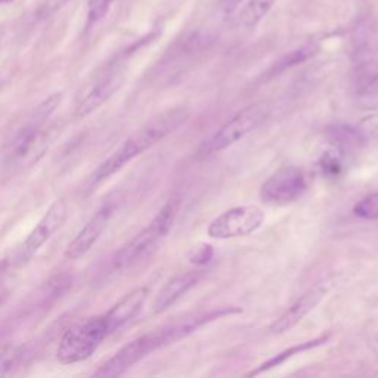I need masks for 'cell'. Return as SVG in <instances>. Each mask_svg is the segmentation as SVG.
<instances>
[{
  "mask_svg": "<svg viewBox=\"0 0 378 378\" xmlns=\"http://www.w3.org/2000/svg\"><path fill=\"white\" fill-rule=\"evenodd\" d=\"M188 117L189 112L185 108H175L162 112L160 116L149 120L144 127L136 130L114 154L110 155L105 162L99 164L97 172L93 173L92 182L99 184L105 181V179L118 172L120 168L125 167L131 160L155 145L157 142L164 139L167 135L173 134L177 127L184 125Z\"/></svg>",
  "mask_w": 378,
  "mask_h": 378,
  "instance_id": "1",
  "label": "cell"
},
{
  "mask_svg": "<svg viewBox=\"0 0 378 378\" xmlns=\"http://www.w3.org/2000/svg\"><path fill=\"white\" fill-rule=\"evenodd\" d=\"M188 334V328L182 319L176 320L173 324L149 331V333L131 340L129 344L121 347L114 356L99 366V370L94 373V377L107 378L125 374L135 364L142 361L149 353L157 351V349L175 343L177 340L184 338V336L186 337Z\"/></svg>",
  "mask_w": 378,
  "mask_h": 378,
  "instance_id": "2",
  "label": "cell"
},
{
  "mask_svg": "<svg viewBox=\"0 0 378 378\" xmlns=\"http://www.w3.org/2000/svg\"><path fill=\"white\" fill-rule=\"evenodd\" d=\"M176 216V203H167L160 213L154 217L144 231H140L134 240L129 241L125 247H123L117 254L114 260H112V266L117 270L127 269L134 266L135 263L140 262L148 254L155 250L157 245L162 242L168 231L172 229V225L175 222Z\"/></svg>",
  "mask_w": 378,
  "mask_h": 378,
  "instance_id": "3",
  "label": "cell"
},
{
  "mask_svg": "<svg viewBox=\"0 0 378 378\" xmlns=\"http://www.w3.org/2000/svg\"><path fill=\"white\" fill-rule=\"evenodd\" d=\"M110 336L105 316L88 318L65 331L58 346V359L61 364L70 365L90 357L101 343Z\"/></svg>",
  "mask_w": 378,
  "mask_h": 378,
  "instance_id": "4",
  "label": "cell"
},
{
  "mask_svg": "<svg viewBox=\"0 0 378 378\" xmlns=\"http://www.w3.org/2000/svg\"><path fill=\"white\" fill-rule=\"evenodd\" d=\"M270 114V103L262 101L245 110L240 111L238 114L232 117L226 125H223L216 134L204 142L200 153L201 155H210L214 153H220L228 147L234 145L250 131L257 129L262 123Z\"/></svg>",
  "mask_w": 378,
  "mask_h": 378,
  "instance_id": "5",
  "label": "cell"
},
{
  "mask_svg": "<svg viewBox=\"0 0 378 378\" xmlns=\"http://www.w3.org/2000/svg\"><path fill=\"white\" fill-rule=\"evenodd\" d=\"M61 97L53 94L49 99L43 101L40 105L27 117L24 125L15 131L11 142L6 147L5 162L8 166H15L21 163L23 160L32 153L33 148L39 144L43 135V129L46 126L47 118L51 117L53 110L58 105Z\"/></svg>",
  "mask_w": 378,
  "mask_h": 378,
  "instance_id": "6",
  "label": "cell"
},
{
  "mask_svg": "<svg viewBox=\"0 0 378 378\" xmlns=\"http://www.w3.org/2000/svg\"><path fill=\"white\" fill-rule=\"evenodd\" d=\"M123 80H125L123 65L120 62L110 64L79 92L75 99V116L84 117L98 110L121 86Z\"/></svg>",
  "mask_w": 378,
  "mask_h": 378,
  "instance_id": "7",
  "label": "cell"
},
{
  "mask_svg": "<svg viewBox=\"0 0 378 378\" xmlns=\"http://www.w3.org/2000/svg\"><path fill=\"white\" fill-rule=\"evenodd\" d=\"M264 220V213L257 205H240L223 212L209 226V236L229 240L247 236L257 231Z\"/></svg>",
  "mask_w": 378,
  "mask_h": 378,
  "instance_id": "8",
  "label": "cell"
},
{
  "mask_svg": "<svg viewBox=\"0 0 378 378\" xmlns=\"http://www.w3.org/2000/svg\"><path fill=\"white\" fill-rule=\"evenodd\" d=\"M306 177L297 167H284L262 186V198L270 204H288L305 192Z\"/></svg>",
  "mask_w": 378,
  "mask_h": 378,
  "instance_id": "9",
  "label": "cell"
},
{
  "mask_svg": "<svg viewBox=\"0 0 378 378\" xmlns=\"http://www.w3.org/2000/svg\"><path fill=\"white\" fill-rule=\"evenodd\" d=\"M67 203L64 200L55 201L49 207V210L45 213L40 222L36 225V228L30 232V235L27 236L23 247L18 250V260L25 262L33 257L40 250L42 245L64 225L65 219H67Z\"/></svg>",
  "mask_w": 378,
  "mask_h": 378,
  "instance_id": "10",
  "label": "cell"
},
{
  "mask_svg": "<svg viewBox=\"0 0 378 378\" xmlns=\"http://www.w3.org/2000/svg\"><path fill=\"white\" fill-rule=\"evenodd\" d=\"M112 216V205L105 204L94 213L90 220L83 226L81 231L75 235V238L68 244L67 250H65V257L71 260L80 259L84 256L94 244L98 242L103 231L107 229L110 219Z\"/></svg>",
  "mask_w": 378,
  "mask_h": 378,
  "instance_id": "11",
  "label": "cell"
},
{
  "mask_svg": "<svg viewBox=\"0 0 378 378\" xmlns=\"http://www.w3.org/2000/svg\"><path fill=\"white\" fill-rule=\"evenodd\" d=\"M327 294V288L323 286H316L307 292H305L294 305L288 307L284 314L272 324L270 329L272 333L281 334L286 333V331L291 329L292 327H296L301 319H303L307 314H310L323 300Z\"/></svg>",
  "mask_w": 378,
  "mask_h": 378,
  "instance_id": "12",
  "label": "cell"
},
{
  "mask_svg": "<svg viewBox=\"0 0 378 378\" xmlns=\"http://www.w3.org/2000/svg\"><path fill=\"white\" fill-rule=\"evenodd\" d=\"M148 297V290L147 288H136L127 296L123 297L118 303L112 307L108 314H105V320L108 325L110 334L114 333V331L125 327L127 323L134 319L139 310L144 306L145 300Z\"/></svg>",
  "mask_w": 378,
  "mask_h": 378,
  "instance_id": "13",
  "label": "cell"
},
{
  "mask_svg": "<svg viewBox=\"0 0 378 378\" xmlns=\"http://www.w3.org/2000/svg\"><path fill=\"white\" fill-rule=\"evenodd\" d=\"M201 279V272L192 270L182 273V275H177L170 279L166 286L158 292L154 303V312L160 314V312H164L172 306L175 301L181 299L185 292H188L192 287H195L198 281Z\"/></svg>",
  "mask_w": 378,
  "mask_h": 378,
  "instance_id": "14",
  "label": "cell"
},
{
  "mask_svg": "<svg viewBox=\"0 0 378 378\" xmlns=\"http://www.w3.org/2000/svg\"><path fill=\"white\" fill-rule=\"evenodd\" d=\"M318 51H319V47L316 43H306L303 46H300V47H297V49L287 53L286 56H282V58L270 68L269 74L275 75L282 71H287L291 67H296V65L310 60L312 56H315Z\"/></svg>",
  "mask_w": 378,
  "mask_h": 378,
  "instance_id": "15",
  "label": "cell"
},
{
  "mask_svg": "<svg viewBox=\"0 0 378 378\" xmlns=\"http://www.w3.org/2000/svg\"><path fill=\"white\" fill-rule=\"evenodd\" d=\"M277 0H250L240 14V24L245 28H254L270 11Z\"/></svg>",
  "mask_w": 378,
  "mask_h": 378,
  "instance_id": "16",
  "label": "cell"
},
{
  "mask_svg": "<svg viewBox=\"0 0 378 378\" xmlns=\"http://www.w3.org/2000/svg\"><path fill=\"white\" fill-rule=\"evenodd\" d=\"M356 105L365 111L378 110V73H374L370 79L359 86L356 93Z\"/></svg>",
  "mask_w": 378,
  "mask_h": 378,
  "instance_id": "17",
  "label": "cell"
},
{
  "mask_svg": "<svg viewBox=\"0 0 378 378\" xmlns=\"http://www.w3.org/2000/svg\"><path fill=\"white\" fill-rule=\"evenodd\" d=\"M328 338H329V336H323V337H319V338L310 340V342L300 343V344H297V346H294V347H291V349H288V351L282 352V353L277 355L275 357L269 359L268 362H264V364L259 368V370L253 371L250 375H257V374H260V373H263V371L270 370V368H273V366H278V365L282 364L284 361H287L288 357H292V356L297 355V353H301V352H305V351H309V349H314V347H318V346H320V344L327 343V342H328Z\"/></svg>",
  "mask_w": 378,
  "mask_h": 378,
  "instance_id": "18",
  "label": "cell"
},
{
  "mask_svg": "<svg viewBox=\"0 0 378 378\" xmlns=\"http://www.w3.org/2000/svg\"><path fill=\"white\" fill-rule=\"evenodd\" d=\"M353 212L356 216L366 220L378 219V192L362 198V200L355 205Z\"/></svg>",
  "mask_w": 378,
  "mask_h": 378,
  "instance_id": "19",
  "label": "cell"
},
{
  "mask_svg": "<svg viewBox=\"0 0 378 378\" xmlns=\"http://www.w3.org/2000/svg\"><path fill=\"white\" fill-rule=\"evenodd\" d=\"M112 3H114V0H89L88 25L90 27L101 21L102 18L108 14Z\"/></svg>",
  "mask_w": 378,
  "mask_h": 378,
  "instance_id": "20",
  "label": "cell"
},
{
  "mask_svg": "<svg viewBox=\"0 0 378 378\" xmlns=\"http://www.w3.org/2000/svg\"><path fill=\"white\" fill-rule=\"evenodd\" d=\"M20 361V353L15 351H8L0 353V377L11 375Z\"/></svg>",
  "mask_w": 378,
  "mask_h": 378,
  "instance_id": "21",
  "label": "cell"
},
{
  "mask_svg": "<svg viewBox=\"0 0 378 378\" xmlns=\"http://www.w3.org/2000/svg\"><path fill=\"white\" fill-rule=\"evenodd\" d=\"M357 129L365 139L371 136H378V114L373 117H366L361 125L357 126Z\"/></svg>",
  "mask_w": 378,
  "mask_h": 378,
  "instance_id": "22",
  "label": "cell"
},
{
  "mask_svg": "<svg viewBox=\"0 0 378 378\" xmlns=\"http://www.w3.org/2000/svg\"><path fill=\"white\" fill-rule=\"evenodd\" d=\"M213 257V249L212 245L203 244L201 247H197L191 256V262L195 264H205L209 263Z\"/></svg>",
  "mask_w": 378,
  "mask_h": 378,
  "instance_id": "23",
  "label": "cell"
},
{
  "mask_svg": "<svg viewBox=\"0 0 378 378\" xmlns=\"http://www.w3.org/2000/svg\"><path fill=\"white\" fill-rule=\"evenodd\" d=\"M70 2V0H45L43 5L39 9V16L40 18H47L52 14H55L58 9H61L65 3Z\"/></svg>",
  "mask_w": 378,
  "mask_h": 378,
  "instance_id": "24",
  "label": "cell"
},
{
  "mask_svg": "<svg viewBox=\"0 0 378 378\" xmlns=\"http://www.w3.org/2000/svg\"><path fill=\"white\" fill-rule=\"evenodd\" d=\"M242 0H222V9L226 15H232Z\"/></svg>",
  "mask_w": 378,
  "mask_h": 378,
  "instance_id": "25",
  "label": "cell"
},
{
  "mask_svg": "<svg viewBox=\"0 0 378 378\" xmlns=\"http://www.w3.org/2000/svg\"><path fill=\"white\" fill-rule=\"evenodd\" d=\"M3 299H5V294H3V292H2V291H0V305H2V303H3Z\"/></svg>",
  "mask_w": 378,
  "mask_h": 378,
  "instance_id": "26",
  "label": "cell"
},
{
  "mask_svg": "<svg viewBox=\"0 0 378 378\" xmlns=\"http://www.w3.org/2000/svg\"><path fill=\"white\" fill-rule=\"evenodd\" d=\"M6 2H11V0H0V3H6Z\"/></svg>",
  "mask_w": 378,
  "mask_h": 378,
  "instance_id": "27",
  "label": "cell"
}]
</instances>
